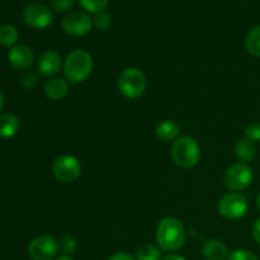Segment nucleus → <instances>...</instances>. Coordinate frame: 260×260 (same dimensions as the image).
Masks as SVG:
<instances>
[{"instance_id":"4","label":"nucleus","mask_w":260,"mask_h":260,"mask_svg":"<svg viewBox=\"0 0 260 260\" xmlns=\"http://www.w3.org/2000/svg\"><path fill=\"white\" fill-rule=\"evenodd\" d=\"M117 85L126 98L137 99L146 90V76L140 69L127 68L119 74Z\"/></svg>"},{"instance_id":"22","label":"nucleus","mask_w":260,"mask_h":260,"mask_svg":"<svg viewBox=\"0 0 260 260\" xmlns=\"http://www.w3.org/2000/svg\"><path fill=\"white\" fill-rule=\"evenodd\" d=\"M111 23H112L111 15L106 12L98 13V14L94 15L93 18V25L98 30H102V32L108 30L109 27H111Z\"/></svg>"},{"instance_id":"25","label":"nucleus","mask_w":260,"mask_h":260,"mask_svg":"<svg viewBox=\"0 0 260 260\" xmlns=\"http://www.w3.org/2000/svg\"><path fill=\"white\" fill-rule=\"evenodd\" d=\"M228 260H259V258L253 251L245 250V249H239V250L230 253Z\"/></svg>"},{"instance_id":"30","label":"nucleus","mask_w":260,"mask_h":260,"mask_svg":"<svg viewBox=\"0 0 260 260\" xmlns=\"http://www.w3.org/2000/svg\"><path fill=\"white\" fill-rule=\"evenodd\" d=\"M161 260H187V259H185L184 256L177 255V254H169V255L161 258Z\"/></svg>"},{"instance_id":"18","label":"nucleus","mask_w":260,"mask_h":260,"mask_svg":"<svg viewBox=\"0 0 260 260\" xmlns=\"http://www.w3.org/2000/svg\"><path fill=\"white\" fill-rule=\"evenodd\" d=\"M245 48L251 56L260 57V25L249 30L245 38Z\"/></svg>"},{"instance_id":"27","label":"nucleus","mask_w":260,"mask_h":260,"mask_svg":"<svg viewBox=\"0 0 260 260\" xmlns=\"http://www.w3.org/2000/svg\"><path fill=\"white\" fill-rule=\"evenodd\" d=\"M20 84H22L23 88L28 89V90H30V89L36 88V86H37V84H38L37 75H36L35 73L24 74V75L22 76V80H20Z\"/></svg>"},{"instance_id":"12","label":"nucleus","mask_w":260,"mask_h":260,"mask_svg":"<svg viewBox=\"0 0 260 260\" xmlns=\"http://www.w3.org/2000/svg\"><path fill=\"white\" fill-rule=\"evenodd\" d=\"M10 65L17 70H27L35 61V55L27 45H15L8 53Z\"/></svg>"},{"instance_id":"2","label":"nucleus","mask_w":260,"mask_h":260,"mask_svg":"<svg viewBox=\"0 0 260 260\" xmlns=\"http://www.w3.org/2000/svg\"><path fill=\"white\" fill-rule=\"evenodd\" d=\"M93 57L84 50H74L63 60V74L70 84H80L90 76L93 71Z\"/></svg>"},{"instance_id":"31","label":"nucleus","mask_w":260,"mask_h":260,"mask_svg":"<svg viewBox=\"0 0 260 260\" xmlns=\"http://www.w3.org/2000/svg\"><path fill=\"white\" fill-rule=\"evenodd\" d=\"M55 260H74L71 258L70 255H61V256H57Z\"/></svg>"},{"instance_id":"7","label":"nucleus","mask_w":260,"mask_h":260,"mask_svg":"<svg viewBox=\"0 0 260 260\" xmlns=\"http://www.w3.org/2000/svg\"><path fill=\"white\" fill-rule=\"evenodd\" d=\"M60 250V241L52 235H40L28 245V255L33 260H53Z\"/></svg>"},{"instance_id":"21","label":"nucleus","mask_w":260,"mask_h":260,"mask_svg":"<svg viewBox=\"0 0 260 260\" xmlns=\"http://www.w3.org/2000/svg\"><path fill=\"white\" fill-rule=\"evenodd\" d=\"M79 4L90 14H98L104 12L109 4V0H78Z\"/></svg>"},{"instance_id":"3","label":"nucleus","mask_w":260,"mask_h":260,"mask_svg":"<svg viewBox=\"0 0 260 260\" xmlns=\"http://www.w3.org/2000/svg\"><path fill=\"white\" fill-rule=\"evenodd\" d=\"M201 147L190 136H179L172 146V159L180 169H192L201 160Z\"/></svg>"},{"instance_id":"32","label":"nucleus","mask_w":260,"mask_h":260,"mask_svg":"<svg viewBox=\"0 0 260 260\" xmlns=\"http://www.w3.org/2000/svg\"><path fill=\"white\" fill-rule=\"evenodd\" d=\"M3 107H4V95H3V93L0 91V111L3 109Z\"/></svg>"},{"instance_id":"33","label":"nucleus","mask_w":260,"mask_h":260,"mask_svg":"<svg viewBox=\"0 0 260 260\" xmlns=\"http://www.w3.org/2000/svg\"><path fill=\"white\" fill-rule=\"evenodd\" d=\"M256 207H258V210L260 211V193L258 194V197H256Z\"/></svg>"},{"instance_id":"15","label":"nucleus","mask_w":260,"mask_h":260,"mask_svg":"<svg viewBox=\"0 0 260 260\" xmlns=\"http://www.w3.org/2000/svg\"><path fill=\"white\" fill-rule=\"evenodd\" d=\"M235 155L240 162H251L256 156L255 142L249 140L248 137H241L235 145Z\"/></svg>"},{"instance_id":"13","label":"nucleus","mask_w":260,"mask_h":260,"mask_svg":"<svg viewBox=\"0 0 260 260\" xmlns=\"http://www.w3.org/2000/svg\"><path fill=\"white\" fill-rule=\"evenodd\" d=\"M202 255L206 260H228L230 253L223 241L218 239H208L203 243Z\"/></svg>"},{"instance_id":"20","label":"nucleus","mask_w":260,"mask_h":260,"mask_svg":"<svg viewBox=\"0 0 260 260\" xmlns=\"http://www.w3.org/2000/svg\"><path fill=\"white\" fill-rule=\"evenodd\" d=\"M18 41V30L14 25L4 24L0 27V45L13 47Z\"/></svg>"},{"instance_id":"9","label":"nucleus","mask_w":260,"mask_h":260,"mask_svg":"<svg viewBox=\"0 0 260 260\" xmlns=\"http://www.w3.org/2000/svg\"><path fill=\"white\" fill-rule=\"evenodd\" d=\"M22 18L24 23L36 29H45L50 27L53 22V13L46 5L35 3L29 4L23 9Z\"/></svg>"},{"instance_id":"16","label":"nucleus","mask_w":260,"mask_h":260,"mask_svg":"<svg viewBox=\"0 0 260 260\" xmlns=\"http://www.w3.org/2000/svg\"><path fill=\"white\" fill-rule=\"evenodd\" d=\"M180 126L172 119H165L156 127V136L161 141H175L180 136Z\"/></svg>"},{"instance_id":"24","label":"nucleus","mask_w":260,"mask_h":260,"mask_svg":"<svg viewBox=\"0 0 260 260\" xmlns=\"http://www.w3.org/2000/svg\"><path fill=\"white\" fill-rule=\"evenodd\" d=\"M52 9L57 13H66L73 9L75 0H50Z\"/></svg>"},{"instance_id":"14","label":"nucleus","mask_w":260,"mask_h":260,"mask_svg":"<svg viewBox=\"0 0 260 260\" xmlns=\"http://www.w3.org/2000/svg\"><path fill=\"white\" fill-rule=\"evenodd\" d=\"M45 93L50 101H61L69 94V81L62 78H53L46 84Z\"/></svg>"},{"instance_id":"5","label":"nucleus","mask_w":260,"mask_h":260,"mask_svg":"<svg viewBox=\"0 0 260 260\" xmlns=\"http://www.w3.org/2000/svg\"><path fill=\"white\" fill-rule=\"evenodd\" d=\"M217 211L226 220H240L249 211L248 198L240 192L228 193L218 201Z\"/></svg>"},{"instance_id":"17","label":"nucleus","mask_w":260,"mask_h":260,"mask_svg":"<svg viewBox=\"0 0 260 260\" xmlns=\"http://www.w3.org/2000/svg\"><path fill=\"white\" fill-rule=\"evenodd\" d=\"M19 129V119L12 113H4L0 116V137L9 139Z\"/></svg>"},{"instance_id":"8","label":"nucleus","mask_w":260,"mask_h":260,"mask_svg":"<svg viewBox=\"0 0 260 260\" xmlns=\"http://www.w3.org/2000/svg\"><path fill=\"white\" fill-rule=\"evenodd\" d=\"M52 173L61 183H73L81 174V165L73 155H61L52 162Z\"/></svg>"},{"instance_id":"1","label":"nucleus","mask_w":260,"mask_h":260,"mask_svg":"<svg viewBox=\"0 0 260 260\" xmlns=\"http://www.w3.org/2000/svg\"><path fill=\"white\" fill-rule=\"evenodd\" d=\"M156 243L162 251H177L185 243V229L175 217H164L156 229Z\"/></svg>"},{"instance_id":"6","label":"nucleus","mask_w":260,"mask_h":260,"mask_svg":"<svg viewBox=\"0 0 260 260\" xmlns=\"http://www.w3.org/2000/svg\"><path fill=\"white\" fill-rule=\"evenodd\" d=\"M253 182V170L245 162H236L229 167L223 175V183L231 192H241Z\"/></svg>"},{"instance_id":"26","label":"nucleus","mask_w":260,"mask_h":260,"mask_svg":"<svg viewBox=\"0 0 260 260\" xmlns=\"http://www.w3.org/2000/svg\"><path fill=\"white\" fill-rule=\"evenodd\" d=\"M245 137L254 142L260 141V122H253L245 128Z\"/></svg>"},{"instance_id":"10","label":"nucleus","mask_w":260,"mask_h":260,"mask_svg":"<svg viewBox=\"0 0 260 260\" xmlns=\"http://www.w3.org/2000/svg\"><path fill=\"white\" fill-rule=\"evenodd\" d=\"M61 25L66 35L73 37H83L88 35L93 28V19L90 15L84 12H73L65 15Z\"/></svg>"},{"instance_id":"34","label":"nucleus","mask_w":260,"mask_h":260,"mask_svg":"<svg viewBox=\"0 0 260 260\" xmlns=\"http://www.w3.org/2000/svg\"><path fill=\"white\" fill-rule=\"evenodd\" d=\"M37 2H42V0H37Z\"/></svg>"},{"instance_id":"28","label":"nucleus","mask_w":260,"mask_h":260,"mask_svg":"<svg viewBox=\"0 0 260 260\" xmlns=\"http://www.w3.org/2000/svg\"><path fill=\"white\" fill-rule=\"evenodd\" d=\"M253 238L260 245V218L255 221V223L253 226Z\"/></svg>"},{"instance_id":"29","label":"nucleus","mask_w":260,"mask_h":260,"mask_svg":"<svg viewBox=\"0 0 260 260\" xmlns=\"http://www.w3.org/2000/svg\"><path fill=\"white\" fill-rule=\"evenodd\" d=\"M108 260H135V259L132 258V256L129 255V254L121 251V253L113 254V255H112Z\"/></svg>"},{"instance_id":"11","label":"nucleus","mask_w":260,"mask_h":260,"mask_svg":"<svg viewBox=\"0 0 260 260\" xmlns=\"http://www.w3.org/2000/svg\"><path fill=\"white\" fill-rule=\"evenodd\" d=\"M38 71L45 78H52L60 73L62 68V57L55 50H47L40 56L37 63Z\"/></svg>"},{"instance_id":"23","label":"nucleus","mask_w":260,"mask_h":260,"mask_svg":"<svg viewBox=\"0 0 260 260\" xmlns=\"http://www.w3.org/2000/svg\"><path fill=\"white\" fill-rule=\"evenodd\" d=\"M76 249V240L73 235L70 234H66L61 238L60 240V250L62 251L63 255H70L71 253H74Z\"/></svg>"},{"instance_id":"19","label":"nucleus","mask_w":260,"mask_h":260,"mask_svg":"<svg viewBox=\"0 0 260 260\" xmlns=\"http://www.w3.org/2000/svg\"><path fill=\"white\" fill-rule=\"evenodd\" d=\"M136 260H161V249L152 244H144L136 250Z\"/></svg>"}]
</instances>
